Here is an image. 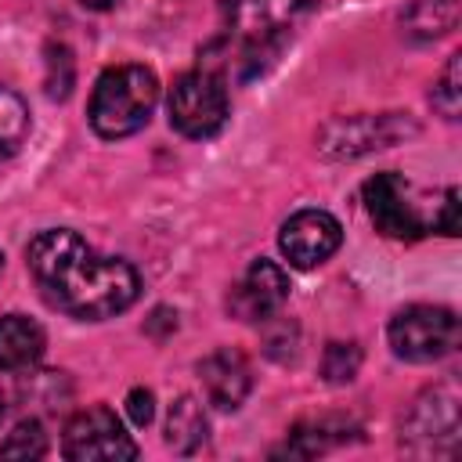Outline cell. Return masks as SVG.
Listing matches in <instances>:
<instances>
[{
	"mask_svg": "<svg viewBox=\"0 0 462 462\" xmlns=\"http://www.w3.org/2000/svg\"><path fill=\"white\" fill-rule=\"evenodd\" d=\"M159 105V79L144 65H116L105 69L90 94V126L97 137H130L137 134Z\"/></svg>",
	"mask_w": 462,
	"mask_h": 462,
	"instance_id": "obj_3",
	"label": "cell"
},
{
	"mask_svg": "<svg viewBox=\"0 0 462 462\" xmlns=\"http://www.w3.org/2000/svg\"><path fill=\"white\" fill-rule=\"evenodd\" d=\"M61 455L72 462H119V458H137V444L130 440V433L123 430L112 408L94 404L69 419L61 437Z\"/></svg>",
	"mask_w": 462,
	"mask_h": 462,
	"instance_id": "obj_6",
	"label": "cell"
},
{
	"mask_svg": "<svg viewBox=\"0 0 462 462\" xmlns=\"http://www.w3.org/2000/svg\"><path fill=\"white\" fill-rule=\"evenodd\" d=\"M126 415H130L137 426H148L152 415H155V397H152V390L134 386V390L126 393Z\"/></svg>",
	"mask_w": 462,
	"mask_h": 462,
	"instance_id": "obj_19",
	"label": "cell"
},
{
	"mask_svg": "<svg viewBox=\"0 0 462 462\" xmlns=\"http://www.w3.org/2000/svg\"><path fill=\"white\" fill-rule=\"evenodd\" d=\"M455 343H458V318L448 307L415 303L397 310L390 321V346L404 361H415V365L440 361L444 354L455 350Z\"/></svg>",
	"mask_w": 462,
	"mask_h": 462,
	"instance_id": "obj_5",
	"label": "cell"
},
{
	"mask_svg": "<svg viewBox=\"0 0 462 462\" xmlns=\"http://www.w3.org/2000/svg\"><path fill=\"white\" fill-rule=\"evenodd\" d=\"M433 227L444 231V235H458V191L455 188L444 191L440 213H433Z\"/></svg>",
	"mask_w": 462,
	"mask_h": 462,
	"instance_id": "obj_20",
	"label": "cell"
},
{
	"mask_svg": "<svg viewBox=\"0 0 462 462\" xmlns=\"http://www.w3.org/2000/svg\"><path fill=\"white\" fill-rule=\"evenodd\" d=\"M433 108L444 119H458V54H451V61L444 65L440 83L433 87Z\"/></svg>",
	"mask_w": 462,
	"mask_h": 462,
	"instance_id": "obj_18",
	"label": "cell"
},
{
	"mask_svg": "<svg viewBox=\"0 0 462 462\" xmlns=\"http://www.w3.org/2000/svg\"><path fill=\"white\" fill-rule=\"evenodd\" d=\"M25 260L47 300L83 321L123 314L141 292V278L126 260L90 249L69 227L40 231L29 242Z\"/></svg>",
	"mask_w": 462,
	"mask_h": 462,
	"instance_id": "obj_1",
	"label": "cell"
},
{
	"mask_svg": "<svg viewBox=\"0 0 462 462\" xmlns=\"http://www.w3.org/2000/svg\"><path fill=\"white\" fill-rule=\"evenodd\" d=\"M361 368V350L357 343H328L321 357V372L328 383H350Z\"/></svg>",
	"mask_w": 462,
	"mask_h": 462,
	"instance_id": "obj_17",
	"label": "cell"
},
{
	"mask_svg": "<svg viewBox=\"0 0 462 462\" xmlns=\"http://www.w3.org/2000/svg\"><path fill=\"white\" fill-rule=\"evenodd\" d=\"M83 7H90V11H108V7H116L119 0H79Z\"/></svg>",
	"mask_w": 462,
	"mask_h": 462,
	"instance_id": "obj_21",
	"label": "cell"
},
{
	"mask_svg": "<svg viewBox=\"0 0 462 462\" xmlns=\"http://www.w3.org/2000/svg\"><path fill=\"white\" fill-rule=\"evenodd\" d=\"M318 7V0H220V18L227 25V40L220 43L231 61L217 69V76L227 83V72L253 76L260 69V58L274 54Z\"/></svg>",
	"mask_w": 462,
	"mask_h": 462,
	"instance_id": "obj_2",
	"label": "cell"
},
{
	"mask_svg": "<svg viewBox=\"0 0 462 462\" xmlns=\"http://www.w3.org/2000/svg\"><path fill=\"white\" fill-rule=\"evenodd\" d=\"M365 209H368L375 231L386 235V238H408L411 242V238H422L433 227V220L415 202L411 184L393 170L375 173L365 184Z\"/></svg>",
	"mask_w": 462,
	"mask_h": 462,
	"instance_id": "obj_7",
	"label": "cell"
},
{
	"mask_svg": "<svg viewBox=\"0 0 462 462\" xmlns=\"http://www.w3.org/2000/svg\"><path fill=\"white\" fill-rule=\"evenodd\" d=\"M343 242V231H339V220L325 209H300L292 213L285 224H282V235H278V249L282 256L307 271V267H318L325 263Z\"/></svg>",
	"mask_w": 462,
	"mask_h": 462,
	"instance_id": "obj_8",
	"label": "cell"
},
{
	"mask_svg": "<svg viewBox=\"0 0 462 462\" xmlns=\"http://www.w3.org/2000/svg\"><path fill=\"white\" fill-rule=\"evenodd\" d=\"M43 451H47V433L36 419H22L7 433V440L0 444V458H25L29 462V458H43Z\"/></svg>",
	"mask_w": 462,
	"mask_h": 462,
	"instance_id": "obj_16",
	"label": "cell"
},
{
	"mask_svg": "<svg viewBox=\"0 0 462 462\" xmlns=\"http://www.w3.org/2000/svg\"><path fill=\"white\" fill-rule=\"evenodd\" d=\"M25 137H29V105L14 90L0 87V162H7L25 144Z\"/></svg>",
	"mask_w": 462,
	"mask_h": 462,
	"instance_id": "obj_15",
	"label": "cell"
},
{
	"mask_svg": "<svg viewBox=\"0 0 462 462\" xmlns=\"http://www.w3.org/2000/svg\"><path fill=\"white\" fill-rule=\"evenodd\" d=\"M199 379H202V390H206L209 404H217L220 411H235L249 397V386H253L249 361L238 350H227V346L213 350L199 365Z\"/></svg>",
	"mask_w": 462,
	"mask_h": 462,
	"instance_id": "obj_10",
	"label": "cell"
},
{
	"mask_svg": "<svg viewBox=\"0 0 462 462\" xmlns=\"http://www.w3.org/2000/svg\"><path fill=\"white\" fill-rule=\"evenodd\" d=\"M4 411H7V401H4V393H0V422H4Z\"/></svg>",
	"mask_w": 462,
	"mask_h": 462,
	"instance_id": "obj_22",
	"label": "cell"
},
{
	"mask_svg": "<svg viewBox=\"0 0 462 462\" xmlns=\"http://www.w3.org/2000/svg\"><path fill=\"white\" fill-rule=\"evenodd\" d=\"M170 126L180 130L184 137H213L220 134V126L227 123V83L209 72H184L173 87H170Z\"/></svg>",
	"mask_w": 462,
	"mask_h": 462,
	"instance_id": "obj_4",
	"label": "cell"
},
{
	"mask_svg": "<svg viewBox=\"0 0 462 462\" xmlns=\"http://www.w3.org/2000/svg\"><path fill=\"white\" fill-rule=\"evenodd\" d=\"M206 411L195 397H177V404L170 408V419H166V444L180 455H191L206 444Z\"/></svg>",
	"mask_w": 462,
	"mask_h": 462,
	"instance_id": "obj_13",
	"label": "cell"
},
{
	"mask_svg": "<svg viewBox=\"0 0 462 462\" xmlns=\"http://www.w3.org/2000/svg\"><path fill=\"white\" fill-rule=\"evenodd\" d=\"M393 123V116H361V119H350V123H332L325 130V152L332 155H357V152H368V148H386L397 141L401 130H386L383 126Z\"/></svg>",
	"mask_w": 462,
	"mask_h": 462,
	"instance_id": "obj_12",
	"label": "cell"
},
{
	"mask_svg": "<svg viewBox=\"0 0 462 462\" xmlns=\"http://www.w3.org/2000/svg\"><path fill=\"white\" fill-rule=\"evenodd\" d=\"M458 22V0H415L404 14V25L415 40H433Z\"/></svg>",
	"mask_w": 462,
	"mask_h": 462,
	"instance_id": "obj_14",
	"label": "cell"
},
{
	"mask_svg": "<svg viewBox=\"0 0 462 462\" xmlns=\"http://www.w3.org/2000/svg\"><path fill=\"white\" fill-rule=\"evenodd\" d=\"M289 300V274L274 260H256L227 296V310L242 321H271Z\"/></svg>",
	"mask_w": 462,
	"mask_h": 462,
	"instance_id": "obj_9",
	"label": "cell"
},
{
	"mask_svg": "<svg viewBox=\"0 0 462 462\" xmlns=\"http://www.w3.org/2000/svg\"><path fill=\"white\" fill-rule=\"evenodd\" d=\"M0 267H4V256H0Z\"/></svg>",
	"mask_w": 462,
	"mask_h": 462,
	"instance_id": "obj_23",
	"label": "cell"
},
{
	"mask_svg": "<svg viewBox=\"0 0 462 462\" xmlns=\"http://www.w3.org/2000/svg\"><path fill=\"white\" fill-rule=\"evenodd\" d=\"M47 336L43 328L25 314L0 318V368L4 372H25L43 357Z\"/></svg>",
	"mask_w": 462,
	"mask_h": 462,
	"instance_id": "obj_11",
	"label": "cell"
}]
</instances>
